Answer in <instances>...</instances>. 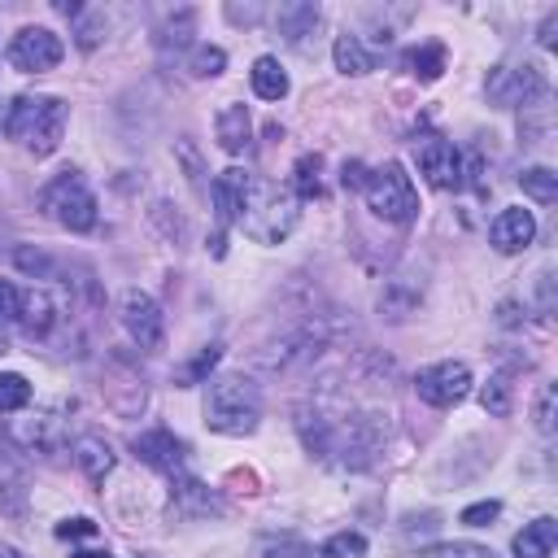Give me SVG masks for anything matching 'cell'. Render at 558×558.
Listing matches in <instances>:
<instances>
[{"label":"cell","mask_w":558,"mask_h":558,"mask_svg":"<svg viewBox=\"0 0 558 558\" xmlns=\"http://www.w3.org/2000/svg\"><path fill=\"white\" fill-rule=\"evenodd\" d=\"M262 423V388L248 375H218L205 388V427L218 436H248Z\"/></svg>","instance_id":"6da1fadb"},{"label":"cell","mask_w":558,"mask_h":558,"mask_svg":"<svg viewBox=\"0 0 558 558\" xmlns=\"http://www.w3.org/2000/svg\"><path fill=\"white\" fill-rule=\"evenodd\" d=\"M65 118H70V105L61 96H17V100H9L4 131L26 153L48 157V153H57V144L65 135Z\"/></svg>","instance_id":"7a4b0ae2"},{"label":"cell","mask_w":558,"mask_h":558,"mask_svg":"<svg viewBox=\"0 0 558 558\" xmlns=\"http://www.w3.org/2000/svg\"><path fill=\"white\" fill-rule=\"evenodd\" d=\"M296 218H301V201L288 187H279L270 179H248V196H244V209H240V227H244L248 240L279 244V240L292 235Z\"/></svg>","instance_id":"3957f363"},{"label":"cell","mask_w":558,"mask_h":558,"mask_svg":"<svg viewBox=\"0 0 558 558\" xmlns=\"http://www.w3.org/2000/svg\"><path fill=\"white\" fill-rule=\"evenodd\" d=\"M362 196H366V209L375 218H384V222H410L418 214V192H414V183H410L401 161L375 166L366 174V183H362Z\"/></svg>","instance_id":"277c9868"},{"label":"cell","mask_w":558,"mask_h":558,"mask_svg":"<svg viewBox=\"0 0 558 558\" xmlns=\"http://www.w3.org/2000/svg\"><path fill=\"white\" fill-rule=\"evenodd\" d=\"M39 209L65 231H92L96 227V196L78 179V170H61L57 179H48L39 192Z\"/></svg>","instance_id":"5b68a950"},{"label":"cell","mask_w":558,"mask_h":558,"mask_svg":"<svg viewBox=\"0 0 558 558\" xmlns=\"http://www.w3.org/2000/svg\"><path fill=\"white\" fill-rule=\"evenodd\" d=\"M484 92L501 109H527L536 100H549V83H545V70L536 61H506V65H497L488 74Z\"/></svg>","instance_id":"8992f818"},{"label":"cell","mask_w":558,"mask_h":558,"mask_svg":"<svg viewBox=\"0 0 558 558\" xmlns=\"http://www.w3.org/2000/svg\"><path fill=\"white\" fill-rule=\"evenodd\" d=\"M100 388H105V401L122 418H135L144 410V401H148V379H144L140 362L126 357V353H109V366H105V384Z\"/></svg>","instance_id":"52a82bcc"},{"label":"cell","mask_w":558,"mask_h":558,"mask_svg":"<svg viewBox=\"0 0 558 558\" xmlns=\"http://www.w3.org/2000/svg\"><path fill=\"white\" fill-rule=\"evenodd\" d=\"M9 65L22 70V74H39V70H52L61 57H65V44L61 35H52L48 26H22L13 39H9Z\"/></svg>","instance_id":"ba28073f"},{"label":"cell","mask_w":558,"mask_h":558,"mask_svg":"<svg viewBox=\"0 0 558 558\" xmlns=\"http://www.w3.org/2000/svg\"><path fill=\"white\" fill-rule=\"evenodd\" d=\"M118 318L126 327V336L140 344V349H161L166 340V318H161V305L140 292V288H126L122 301H118Z\"/></svg>","instance_id":"9c48e42d"},{"label":"cell","mask_w":558,"mask_h":558,"mask_svg":"<svg viewBox=\"0 0 558 558\" xmlns=\"http://www.w3.org/2000/svg\"><path fill=\"white\" fill-rule=\"evenodd\" d=\"M414 392L418 401L436 405V410H449L458 405L466 392H471V366L466 362H436V366H423L418 379H414Z\"/></svg>","instance_id":"30bf717a"},{"label":"cell","mask_w":558,"mask_h":558,"mask_svg":"<svg viewBox=\"0 0 558 558\" xmlns=\"http://www.w3.org/2000/svg\"><path fill=\"white\" fill-rule=\"evenodd\" d=\"M31 340H48L65 323V301L48 288H17V318H13Z\"/></svg>","instance_id":"8fae6325"},{"label":"cell","mask_w":558,"mask_h":558,"mask_svg":"<svg viewBox=\"0 0 558 558\" xmlns=\"http://www.w3.org/2000/svg\"><path fill=\"white\" fill-rule=\"evenodd\" d=\"M414 157H418V170H423V179H427L432 187H440V192L462 187L466 166H462V153H458L449 140H440V135H423V140L414 144Z\"/></svg>","instance_id":"7c38bea8"},{"label":"cell","mask_w":558,"mask_h":558,"mask_svg":"<svg viewBox=\"0 0 558 558\" xmlns=\"http://www.w3.org/2000/svg\"><path fill=\"white\" fill-rule=\"evenodd\" d=\"M131 449H135V458H140V462L157 466L161 475H170V480H179V475H183V462H187V445H183L174 432H166V427L140 432Z\"/></svg>","instance_id":"4fadbf2b"},{"label":"cell","mask_w":558,"mask_h":558,"mask_svg":"<svg viewBox=\"0 0 558 558\" xmlns=\"http://www.w3.org/2000/svg\"><path fill=\"white\" fill-rule=\"evenodd\" d=\"M532 235H536V218H532V209H523V205L501 209V214L493 218V227H488V240H493L497 253H523V248L532 244Z\"/></svg>","instance_id":"5bb4252c"},{"label":"cell","mask_w":558,"mask_h":558,"mask_svg":"<svg viewBox=\"0 0 558 558\" xmlns=\"http://www.w3.org/2000/svg\"><path fill=\"white\" fill-rule=\"evenodd\" d=\"M418 301H423V279H414V275H392L384 288H379V318H388V323H401V318H410L414 310H418Z\"/></svg>","instance_id":"9a60e30c"},{"label":"cell","mask_w":558,"mask_h":558,"mask_svg":"<svg viewBox=\"0 0 558 558\" xmlns=\"http://www.w3.org/2000/svg\"><path fill=\"white\" fill-rule=\"evenodd\" d=\"M244 196H248V174L244 170H222L214 183H209V201H214V214L222 227L240 222V209H244Z\"/></svg>","instance_id":"2e32d148"},{"label":"cell","mask_w":558,"mask_h":558,"mask_svg":"<svg viewBox=\"0 0 558 558\" xmlns=\"http://www.w3.org/2000/svg\"><path fill=\"white\" fill-rule=\"evenodd\" d=\"M13 440H17L22 449L52 453V449L61 445V418H57V410H35V414L17 418V423H13Z\"/></svg>","instance_id":"e0dca14e"},{"label":"cell","mask_w":558,"mask_h":558,"mask_svg":"<svg viewBox=\"0 0 558 558\" xmlns=\"http://www.w3.org/2000/svg\"><path fill=\"white\" fill-rule=\"evenodd\" d=\"M214 131H218L222 153H244L248 140H253V118H248L244 105H222L218 118H214Z\"/></svg>","instance_id":"ac0fdd59"},{"label":"cell","mask_w":558,"mask_h":558,"mask_svg":"<svg viewBox=\"0 0 558 558\" xmlns=\"http://www.w3.org/2000/svg\"><path fill=\"white\" fill-rule=\"evenodd\" d=\"M554 541H558V523L549 514H541V519L523 523V532H514L510 549H514V558H549Z\"/></svg>","instance_id":"d6986e66"},{"label":"cell","mask_w":558,"mask_h":558,"mask_svg":"<svg viewBox=\"0 0 558 558\" xmlns=\"http://www.w3.org/2000/svg\"><path fill=\"white\" fill-rule=\"evenodd\" d=\"M275 26H279V35H283L288 44H301V39L314 35V26H318V4H310V0H288V4L275 9Z\"/></svg>","instance_id":"ffe728a7"},{"label":"cell","mask_w":558,"mask_h":558,"mask_svg":"<svg viewBox=\"0 0 558 558\" xmlns=\"http://www.w3.org/2000/svg\"><path fill=\"white\" fill-rule=\"evenodd\" d=\"M74 462H78V471L92 480V484H105V475L113 471V445L109 440H100V436H83L78 445H74Z\"/></svg>","instance_id":"44dd1931"},{"label":"cell","mask_w":558,"mask_h":558,"mask_svg":"<svg viewBox=\"0 0 558 558\" xmlns=\"http://www.w3.org/2000/svg\"><path fill=\"white\" fill-rule=\"evenodd\" d=\"M331 57H336V70L340 74H371L375 70V57L366 52V44L357 39V35H336V44H331Z\"/></svg>","instance_id":"7402d4cb"},{"label":"cell","mask_w":558,"mask_h":558,"mask_svg":"<svg viewBox=\"0 0 558 558\" xmlns=\"http://www.w3.org/2000/svg\"><path fill=\"white\" fill-rule=\"evenodd\" d=\"M248 78H253V92L262 100H283L288 96V74H283V65L275 57H257L253 70H248Z\"/></svg>","instance_id":"603a6c76"},{"label":"cell","mask_w":558,"mask_h":558,"mask_svg":"<svg viewBox=\"0 0 558 558\" xmlns=\"http://www.w3.org/2000/svg\"><path fill=\"white\" fill-rule=\"evenodd\" d=\"M480 405H484L493 418H506V414L514 410V384H510V375H506V371L488 375V384L480 388Z\"/></svg>","instance_id":"cb8c5ba5"},{"label":"cell","mask_w":558,"mask_h":558,"mask_svg":"<svg viewBox=\"0 0 558 558\" xmlns=\"http://www.w3.org/2000/svg\"><path fill=\"white\" fill-rule=\"evenodd\" d=\"M519 187H523V196H532L536 205H554V201H558V174H554L549 166H527V170L519 174Z\"/></svg>","instance_id":"d4e9b609"},{"label":"cell","mask_w":558,"mask_h":558,"mask_svg":"<svg viewBox=\"0 0 558 558\" xmlns=\"http://www.w3.org/2000/svg\"><path fill=\"white\" fill-rule=\"evenodd\" d=\"M405 65H410V74H418L423 83H432L445 70V48L440 44H418V48L405 52Z\"/></svg>","instance_id":"484cf974"},{"label":"cell","mask_w":558,"mask_h":558,"mask_svg":"<svg viewBox=\"0 0 558 558\" xmlns=\"http://www.w3.org/2000/svg\"><path fill=\"white\" fill-rule=\"evenodd\" d=\"M26 405H31V384H26V375L4 371V375H0V414H17V410H26Z\"/></svg>","instance_id":"4316f807"},{"label":"cell","mask_w":558,"mask_h":558,"mask_svg":"<svg viewBox=\"0 0 558 558\" xmlns=\"http://www.w3.org/2000/svg\"><path fill=\"white\" fill-rule=\"evenodd\" d=\"M187 70H192L196 78H218V74L227 70V52H222L218 44H196L192 57H187Z\"/></svg>","instance_id":"83f0119b"},{"label":"cell","mask_w":558,"mask_h":558,"mask_svg":"<svg viewBox=\"0 0 558 558\" xmlns=\"http://www.w3.org/2000/svg\"><path fill=\"white\" fill-rule=\"evenodd\" d=\"M74 17H78V26H74V39H78V48H96V44L105 39V31H109L105 13H100V9H78Z\"/></svg>","instance_id":"f1b7e54d"},{"label":"cell","mask_w":558,"mask_h":558,"mask_svg":"<svg viewBox=\"0 0 558 558\" xmlns=\"http://www.w3.org/2000/svg\"><path fill=\"white\" fill-rule=\"evenodd\" d=\"M532 418H536V432H541V436H554V427H558V388H554V384H545V388L536 392Z\"/></svg>","instance_id":"f546056e"},{"label":"cell","mask_w":558,"mask_h":558,"mask_svg":"<svg viewBox=\"0 0 558 558\" xmlns=\"http://www.w3.org/2000/svg\"><path fill=\"white\" fill-rule=\"evenodd\" d=\"M13 262H17V270H26L31 279H52L57 275V262L48 257V253H39V248H13Z\"/></svg>","instance_id":"4dcf8cb0"},{"label":"cell","mask_w":558,"mask_h":558,"mask_svg":"<svg viewBox=\"0 0 558 558\" xmlns=\"http://www.w3.org/2000/svg\"><path fill=\"white\" fill-rule=\"evenodd\" d=\"M418 558H497V554L488 545H475V541H445V545L423 549Z\"/></svg>","instance_id":"1f68e13d"},{"label":"cell","mask_w":558,"mask_h":558,"mask_svg":"<svg viewBox=\"0 0 558 558\" xmlns=\"http://www.w3.org/2000/svg\"><path fill=\"white\" fill-rule=\"evenodd\" d=\"M218 353H222L218 344H209V349H201V353H196V357H192L187 366H179V375H174V379H179L183 388H187V384H201V379H205V375L214 371V362H218Z\"/></svg>","instance_id":"d6a6232c"},{"label":"cell","mask_w":558,"mask_h":558,"mask_svg":"<svg viewBox=\"0 0 558 558\" xmlns=\"http://www.w3.org/2000/svg\"><path fill=\"white\" fill-rule=\"evenodd\" d=\"M327 558H362L366 554V536L362 532H336L327 545H323Z\"/></svg>","instance_id":"836d02e7"},{"label":"cell","mask_w":558,"mask_h":558,"mask_svg":"<svg viewBox=\"0 0 558 558\" xmlns=\"http://www.w3.org/2000/svg\"><path fill=\"white\" fill-rule=\"evenodd\" d=\"M0 510H4L9 519H22V510H26V488H22L17 475H9V480L0 484Z\"/></svg>","instance_id":"e575fe53"},{"label":"cell","mask_w":558,"mask_h":558,"mask_svg":"<svg viewBox=\"0 0 558 558\" xmlns=\"http://www.w3.org/2000/svg\"><path fill=\"white\" fill-rule=\"evenodd\" d=\"M187 35H192V13L183 9L179 17H170V22L161 26V35H157V44H161V48H170V44H174V48H183V44H187Z\"/></svg>","instance_id":"d590c367"},{"label":"cell","mask_w":558,"mask_h":558,"mask_svg":"<svg viewBox=\"0 0 558 558\" xmlns=\"http://www.w3.org/2000/svg\"><path fill=\"white\" fill-rule=\"evenodd\" d=\"M292 174H296V192L301 196H318V157H301Z\"/></svg>","instance_id":"8d00e7d4"},{"label":"cell","mask_w":558,"mask_h":558,"mask_svg":"<svg viewBox=\"0 0 558 558\" xmlns=\"http://www.w3.org/2000/svg\"><path fill=\"white\" fill-rule=\"evenodd\" d=\"M497 514H501V501H475V506L462 510V523L466 527H488Z\"/></svg>","instance_id":"74e56055"},{"label":"cell","mask_w":558,"mask_h":558,"mask_svg":"<svg viewBox=\"0 0 558 558\" xmlns=\"http://www.w3.org/2000/svg\"><path fill=\"white\" fill-rule=\"evenodd\" d=\"M57 536L61 541H87V536H96V523L83 519V514H74V519H61L57 523Z\"/></svg>","instance_id":"f35d334b"},{"label":"cell","mask_w":558,"mask_h":558,"mask_svg":"<svg viewBox=\"0 0 558 558\" xmlns=\"http://www.w3.org/2000/svg\"><path fill=\"white\" fill-rule=\"evenodd\" d=\"M262 558H327V554L314 545H301V541H283V545H270Z\"/></svg>","instance_id":"ab89813d"},{"label":"cell","mask_w":558,"mask_h":558,"mask_svg":"<svg viewBox=\"0 0 558 558\" xmlns=\"http://www.w3.org/2000/svg\"><path fill=\"white\" fill-rule=\"evenodd\" d=\"M536 310H541L545 318L554 314V270H549V266L536 275Z\"/></svg>","instance_id":"60d3db41"},{"label":"cell","mask_w":558,"mask_h":558,"mask_svg":"<svg viewBox=\"0 0 558 558\" xmlns=\"http://www.w3.org/2000/svg\"><path fill=\"white\" fill-rule=\"evenodd\" d=\"M17 318V288L9 279H0V331Z\"/></svg>","instance_id":"b9f144b4"},{"label":"cell","mask_w":558,"mask_h":558,"mask_svg":"<svg viewBox=\"0 0 558 558\" xmlns=\"http://www.w3.org/2000/svg\"><path fill=\"white\" fill-rule=\"evenodd\" d=\"M227 17H231L235 26H240V22H244V26H253V22L262 17V4H227Z\"/></svg>","instance_id":"7bdbcfd3"},{"label":"cell","mask_w":558,"mask_h":558,"mask_svg":"<svg viewBox=\"0 0 558 558\" xmlns=\"http://www.w3.org/2000/svg\"><path fill=\"white\" fill-rule=\"evenodd\" d=\"M536 39H541V48H554V44H558V9L541 22V35H536Z\"/></svg>","instance_id":"ee69618b"},{"label":"cell","mask_w":558,"mask_h":558,"mask_svg":"<svg viewBox=\"0 0 558 558\" xmlns=\"http://www.w3.org/2000/svg\"><path fill=\"white\" fill-rule=\"evenodd\" d=\"M340 183H344V187H362V183H366V174H362V161H344V174H340Z\"/></svg>","instance_id":"f6af8a7d"},{"label":"cell","mask_w":558,"mask_h":558,"mask_svg":"<svg viewBox=\"0 0 558 558\" xmlns=\"http://www.w3.org/2000/svg\"><path fill=\"white\" fill-rule=\"evenodd\" d=\"M70 558H113V554L109 549H74Z\"/></svg>","instance_id":"bcb514c9"},{"label":"cell","mask_w":558,"mask_h":558,"mask_svg":"<svg viewBox=\"0 0 558 558\" xmlns=\"http://www.w3.org/2000/svg\"><path fill=\"white\" fill-rule=\"evenodd\" d=\"M0 558H22V554H17L13 545H0Z\"/></svg>","instance_id":"7dc6e473"},{"label":"cell","mask_w":558,"mask_h":558,"mask_svg":"<svg viewBox=\"0 0 558 558\" xmlns=\"http://www.w3.org/2000/svg\"><path fill=\"white\" fill-rule=\"evenodd\" d=\"M4 353H9V336L0 331V357H4Z\"/></svg>","instance_id":"c3c4849f"}]
</instances>
